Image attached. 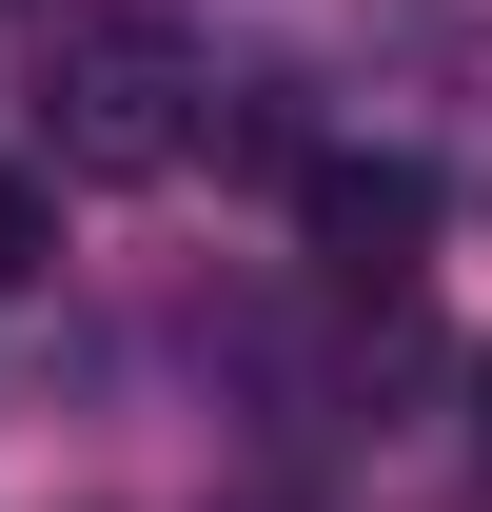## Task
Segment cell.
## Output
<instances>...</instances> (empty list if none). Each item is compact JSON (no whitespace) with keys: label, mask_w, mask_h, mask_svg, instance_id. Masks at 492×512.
<instances>
[{"label":"cell","mask_w":492,"mask_h":512,"mask_svg":"<svg viewBox=\"0 0 492 512\" xmlns=\"http://www.w3.org/2000/svg\"><path fill=\"white\" fill-rule=\"evenodd\" d=\"M197 40L158 20V0H60L40 20V158L60 178H158V158H197Z\"/></svg>","instance_id":"cell-1"},{"label":"cell","mask_w":492,"mask_h":512,"mask_svg":"<svg viewBox=\"0 0 492 512\" xmlns=\"http://www.w3.org/2000/svg\"><path fill=\"white\" fill-rule=\"evenodd\" d=\"M296 217H315V276H355V296H374V276H414L433 178H414V158H315V197H296Z\"/></svg>","instance_id":"cell-2"},{"label":"cell","mask_w":492,"mask_h":512,"mask_svg":"<svg viewBox=\"0 0 492 512\" xmlns=\"http://www.w3.org/2000/svg\"><path fill=\"white\" fill-rule=\"evenodd\" d=\"M40 256H60V197H40V178H0V296H20Z\"/></svg>","instance_id":"cell-3"},{"label":"cell","mask_w":492,"mask_h":512,"mask_svg":"<svg viewBox=\"0 0 492 512\" xmlns=\"http://www.w3.org/2000/svg\"><path fill=\"white\" fill-rule=\"evenodd\" d=\"M473 434H492V355H473Z\"/></svg>","instance_id":"cell-4"}]
</instances>
